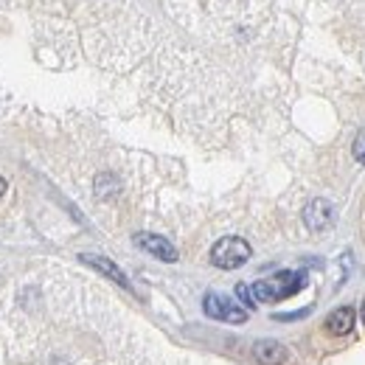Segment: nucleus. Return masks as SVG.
<instances>
[{"instance_id": "nucleus-5", "label": "nucleus", "mask_w": 365, "mask_h": 365, "mask_svg": "<svg viewBox=\"0 0 365 365\" xmlns=\"http://www.w3.org/2000/svg\"><path fill=\"white\" fill-rule=\"evenodd\" d=\"M304 222H307V228L315 230V233L331 228V222H334V208H331V202H329V200H312V202L304 208Z\"/></svg>"}, {"instance_id": "nucleus-6", "label": "nucleus", "mask_w": 365, "mask_h": 365, "mask_svg": "<svg viewBox=\"0 0 365 365\" xmlns=\"http://www.w3.org/2000/svg\"><path fill=\"white\" fill-rule=\"evenodd\" d=\"M85 264H91L93 270H98L101 275H107V278H113L115 284H121V287H130V278L124 275V270L118 267V264H113L110 259H104V256H93V253H82L79 256Z\"/></svg>"}, {"instance_id": "nucleus-4", "label": "nucleus", "mask_w": 365, "mask_h": 365, "mask_svg": "<svg viewBox=\"0 0 365 365\" xmlns=\"http://www.w3.org/2000/svg\"><path fill=\"white\" fill-rule=\"evenodd\" d=\"M135 245L140 250H146L149 256L160 259V262H169V264L178 262V247L169 239L158 236V233H135Z\"/></svg>"}, {"instance_id": "nucleus-8", "label": "nucleus", "mask_w": 365, "mask_h": 365, "mask_svg": "<svg viewBox=\"0 0 365 365\" xmlns=\"http://www.w3.org/2000/svg\"><path fill=\"white\" fill-rule=\"evenodd\" d=\"M326 329L331 334H349L354 329V309L351 307H340L326 318Z\"/></svg>"}, {"instance_id": "nucleus-12", "label": "nucleus", "mask_w": 365, "mask_h": 365, "mask_svg": "<svg viewBox=\"0 0 365 365\" xmlns=\"http://www.w3.org/2000/svg\"><path fill=\"white\" fill-rule=\"evenodd\" d=\"M363 323H365V304H363Z\"/></svg>"}, {"instance_id": "nucleus-9", "label": "nucleus", "mask_w": 365, "mask_h": 365, "mask_svg": "<svg viewBox=\"0 0 365 365\" xmlns=\"http://www.w3.org/2000/svg\"><path fill=\"white\" fill-rule=\"evenodd\" d=\"M236 295H239V301H242L247 309H253V307H256V298H253V292H250V287H247V284H236Z\"/></svg>"}, {"instance_id": "nucleus-7", "label": "nucleus", "mask_w": 365, "mask_h": 365, "mask_svg": "<svg viewBox=\"0 0 365 365\" xmlns=\"http://www.w3.org/2000/svg\"><path fill=\"white\" fill-rule=\"evenodd\" d=\"M253 354L262 365H281L287 360V349L281 343H275V340H259L253 346Z\"/></svg>"}, {"instance_id": "nucleus-2", "label": "nucleus", "mask_w": 365, "mask_h": 365, "mask_svg": "<svg viewBox=\"0 0 365 365\" xmlns=\"http://www.w3.org/2000/svg\"><path fill=\"white\" fill-rule=\"evenodd\" d=\"M250 245L239 236H225L220 239L214 247H211V262L220 267V270H236L242 267L247 259H250Z\"/></svg>"}, {"instance_id": "nucleus-10", "label": "nucleus", "mask_w": 365, "mask_h": 365, "mask_svg": "<svg viewBox=\"0 0 365 365\" xmlns=\"http://www.w3.org/2000/svg\"><path fill=\"white\" fill-rule=\"evenodd\" d=\"M354 158H357V163L365 166V130L357 133V138H354Z\"/></svg>"}, {"instance_id": "nucleus-1", "label": "nucleus", "mask_w": 365, "mask_h": 365, "mask_svg": "<svg viewBox=\"0 0 365 365\" xmlns=\"http://www.w3.org/2000/svg\"><path fill=\"white\" fill-rule=\"evenodd\" d=\"M307 287V273H292V270H284V273L273 275V278H262L250 287L253 298L262 301V304H275V301H284L295 292H301Z\"/></svg>"}, {"instance_id": "nucleus-11", "label": "nucleus", "mask_w": 365, "mask_h": 365, "mask_svg": "<svg viewBox=\"0 0 365 365\" xmlns=\"http://www.w3.org/2000/svg\"><path fill=\"white\" fill-rule=\"evenodd\" d=\"M3 191H6V180H3V178H0V194H3Z\"/></svg>"}, {"instance_id": "nucleus-3", "label": "nucleus", "mask_w": 365, "mask_h": 365, "mask_svg": "<svg viewBox=\"0 0 365 365\" xmlns=\"http://www.w3.org/2000/svg\"><path fill=\"white\" fill-rule=\"evenodd\" d=\"M202 307H205V315L214 320H225V323H245L247 320V309H242L236 301H230L220 292H208Z\"/></svg>"}]
</instances>
